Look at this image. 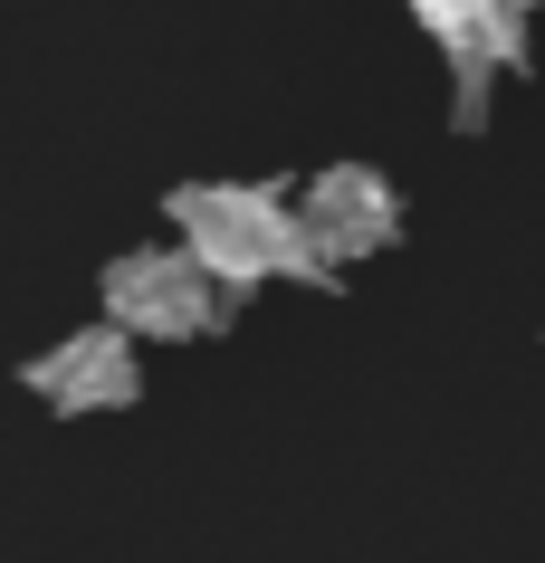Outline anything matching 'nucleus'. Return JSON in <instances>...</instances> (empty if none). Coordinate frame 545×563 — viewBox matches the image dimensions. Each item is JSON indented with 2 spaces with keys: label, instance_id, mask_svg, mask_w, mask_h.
<instances>
[{
  "label": "nucleus",
  "instance_id": "obj_1",
  "mask_svg": "<svg viewBox=\"0 0 545 563\" xmlns=\"http://www.w3.org/2000/svg\"><path fill=\"white\" fill-rule=\"evenodd\" d=\"M182 249L211 267L220 287H269V277H326L316 239H306V210L277 191V181H182L173 201Z\"/></svg>",
  "mask_w": 545,
  "mask_h": 563
},
{
  "label": "nucleus",
  "instance_id": "obj_2",
  "mask_svg": "<svg viewBox=\"0 0 545 563\" xmlns=\"http://www.w3.org/2000/svg\"><path fill=\"white\" fill-rule=\"evenodd\" d=\"M211 316H220V277L192 249H124L106 267V325H124V334L192 344V334H211Z\"/></svg>",
  "mask_w": 545,
  "mask_h": 563
},
{
  "label": "nucleus",
  "instance_id": "obj_3",
  "mask_svg": "<svg viewBox=\"0 0 545 563\" xmlns=\"http://www.w3.org/2000/svg\"><path fill=\"white\" fill-rule=\"evenodd\" d=\"M306 239H316V258L345 267V258H373V249H393L402 239V201L393 181L373 173V163H326V173L306 181Z\"/></svg>",
  "mask_w": 545,
  "mask_h": 563
},
{
  "label": "nucleus",
  "instance_id": "obj_4",
  "mask_svg": "<svg viewBox=\"0 0 545 563\" xmlns=\"http://www.w3.org/2000/svg\"><path fill=\"white\" fill-rule=\"evenodd\" d=\"M30 391L58 401V411H124V401L144 391L134 334L124 325H87V334H67V344H48V354L30 363Z\"/></svg>",
  "mask_w": 545,
  "mask_h": 563
}]
</instances>
